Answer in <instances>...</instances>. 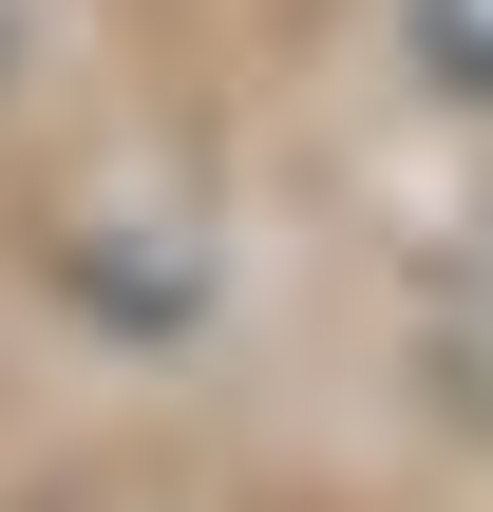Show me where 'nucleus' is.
I'll use <instances>...</instances> for the list:
<instances>
[{
	"mask_svg": "<svg viewBox=\"0 0 493 512\" xmlns=\"http://www.w3.org/2000/svg\"><path fill=\"white\" fill-rule=\"evenodd\" d=\"M418 57H437L456 95H493V0H418Z\"/></svg>",
	"mask_w": 493,
	"mask_h": 512,
	"instance_id": "nucleus-2",
	"label": "nucleus"
},
{
	"mask_svg": "<svg viewBox=\"0 0 493 512\" xmlns=\"http://www.w3.org/2000/svg\"><path fill=\"white\" fill-rule=\"evenodd\" d=\"M437 361H456V399H475V418H493V247H475V266H456V304H437Z\"/></svg>",
	"mask_w": 493,
	"mask_h": 512,
	"instance_id": "nucleus-1",
	"label": "nucleus"
}]
</instances>
